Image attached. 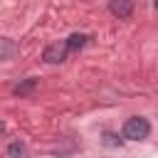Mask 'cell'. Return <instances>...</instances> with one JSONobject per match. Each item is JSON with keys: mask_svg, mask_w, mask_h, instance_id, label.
Listing matches in <instances>:
<instances>
[{"mask_svg": "<svg viewBox=\"0 0 158 158\" xmlns=\"http://www.w3.org/2000/svg\"><path fill=\"white\" fill-rule=\"evenodd\" d=\"M123 138L126 141H146L151 136V121L143 118V116H131L126 123H123Z\"/></svg>", "mask_w": 158, "mask_h": 158, "instance_id": "cell-1", "label": "cell"}, {"mask_svg": "<svg viewBox=\"0 0 158 158\" xmlns=\"http://www.w3.org/2000/svg\"><path fill=\"white\" fill-rule=\"evenodd\" d=\"M67 54H69V49H67V42L62 40V42L47 44L44 52H42V59H44L47 64H62V62L67 59Z\"/></svg>", "mask_w": 158, "mask_h": 158, "instance_id": "cell-2", "label": "cell"}, {"mask_svg": "<svg viewBox=\"0 0 158 158\" xmlns=\"http://www.w3.org/2000/svg\"><path fill=\"white\" fill-rule=\"evenodd\" d=\"M109 12L116 15L118 20H123V17H128L133 12V2H128V0H111L109 2Z\"/></svg>", "mask_w": 158, "mask_h": 158, "instance_id": "cell-3", "label": "cell"}, {"mask_svg": "<svg viewBox=\"0 0 158 158\" xmlns=\"http://www.w3.org/2000/svg\"><path fill=\"white\" fill-rule=\"evenodd\" d=\"M17 54V42L10 37H0V62H7Z\"/></svg>", "mask_w": 158, "mask_h": 158, "instance_id": "cell-4", "label": "cell"}, {"mask_svg": "<svg viewBox=\"0 0 158 158\" xmlns=\"http://www.w3.org/2000/svg\"><path fill=\"white\" fill-rule=\"evenodd\" d=\"M37 84H40V81H37L35 77H27V79H22L20 84H15L12 94H15V96H27V94H32V91L37 89Z\"/></svg>", "mask_w": 158, "mask_h": 158, "instance_id": "cell-5", "label": "cell"}, {"mask_svg": "<svg viewBox=\"0 0 158 158\" xmlns=\"http://www.w3.org/2000/svg\"><path fill=\"white\" fill-rule=\"evenodd\" d=\"M64 42H67V49H69V52H77V49H81V47L89 42V35H84V32H72Z\"/></svg>", "mask_w": 158, "mask_h": 158, "instance_id": "cell-6", "label": "cell"}, {"mask_svg": "<svg viewBox=\"0 0 158 158\" xmlns=\"http://www.w3.org/2000/svg\"><path fill=\"white\" fill-rule=\"evenodd\" d=\"M7 158H25V143L12 141V143L7 146Z\"/></svg>", "mask_w": 158, "mask_h": 158, "instance_id": "cell-7", "label": "cell"}, {"mask_svg": "<svg viewBox=\"0 0 158 158\" xmlns=\"http://www.w3.org/2000/svg\"><path fill=\"white\" fill-rule=\"evenodd\" d=\"M104 146H109V148H118L121 146V138L116 136V133H111V131H104Z\"/></svg>", "mask_w": 158, "mask_h": 158, "instance_id": "cell-8", "label": "cell"}, {"mask_svg": "<svg viewBox=\"0 0 158 158\" xmlns=\"http://www.w3.org/2000/svg\"><path fill=\"white\" fill-rule=\"evenodd\" d=\"M2 131H5V123H2V121H0V133H2Z\"/></svg>", "mask_w": 158, "mask_h": 158, "instance_id": "cell-9", "label": "cell"}]
</instances>
